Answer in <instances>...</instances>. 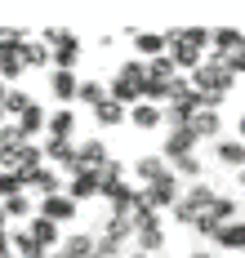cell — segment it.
<instances>
[{"mask_svg": "<svg viewBox=\"0 0 245 258\" xmlns=\"http://www.w3.org/2000/svg\"><path fill=\"white\" fill-rule=\"evenodd\" d=\"M169 36V62L178 67V72H196L205 58H210V45H214V31L210 27H174V31H165Z\"/></svg>", "mask_w": 245, "mask_h": 258, "instance_id": "1", "label": "cell"}, {"mask_svg": "<svg viewBox=\"0 0 245 258\" xmlns=\"http://www.w3.org/2000/svg\"><path fill=\"white\" fill-rule=\"evenodd\" d=\"M188 80H192V89L205 98V107H218L227 94H232V85H236V72H232V67H227V62L214 53V58H205V62H201V67H196Z\"/></svg>", "mask_w": 245, "mask_h": 258, "instance_id": "2", "label": "cell"}, {"mask_svg": "<svg viewBox=\"0 0 245 258\" xmlns=\"http://www.w3.org/2000/svg\"><path fill=\"white\" fill-rule=\"evenodd\" d=\"M107 94H111L120 107L147 103V62H143V58L120 62V67H116V76H111V85H107Z\"/></svg>", "mask_w": 245, "mask_h": 258, "instance_id": "3", "label": "cell"}, {"mask_svg": "<svg viewBox=\"0 0 245 258\" xmlns=\"http://www.w3.org/2000/svg\"><path fill=\"white\" fill-rule=\"evenodd\" d=\"M183 80L188 76L169 62V53H165V58H152V62H147V103H169Z\"/></svg>", "mask_w": 245, "mask_h": 258, "instance_id": "4", "label": "cell"}, {"mask_svg": "<svg viewBox=\"0 0 245 258\" xmlns=\"http://www.w3.org/2000/svg\"><path fill=\"white\" fill-rule=\"evenodd\" d=\"M214 201H218V191L210 187V182H192L188 191H183V201L169 209V214H174V223H183V227H196V218H201L205 209L214 205Z\"/></svg>", "mask_w": 245, "mask_h": 258, "instance_id": "5", "label": "cell"}, {"mask_svg": "<svg viewBox=\"0 0 245 258\" xmlns=\"http://www.w3.org/2000/svg\"><path fill=\"white\" fill-rule=\"evenodd\" d=\"M196 111H205V98L192 89V80H183V85L174 89V98L165 103V125H169V129L192 125V120H196Z\"/></svg>", "mask_w": 245, "mask_h": 258, "instance_id": "6", "label": "cell"}, {"mask_svg": "<svg viewBox=\"0 0 245 258\" xmlns=\"http://www.w3.org/2000/svg\"><path fill=\"white\" fill-rule=\"evenodd\" d=\"M49 49H54V72H72L76 62H81V40L67 31V27H49L45 36H40Z\"/></svg>", "mask_w": 245, "mask_h": 258, "instance_id": "7", "label": "cell"}, {"mask_svg": "<svg viewBox=\"0 0 245 258\" xmlns=\"http://www.w3.org/2000/svg\"><path fill=\"white\" fill-rule=\"evenodd\" d=\"M227 223H236V201L218 191V201H214L210 209H205L201 218H196V232H201V236H210V240H214V236H218V227H227Z\"/></svg>", "mask_w": 245, "mask_h": 258, "instance_id": "8", "label": "cell"}, {"mask_svg": "<svg viewBox=\"0 0 245 258\" xmlns=\"http://www.w3.org/2000/svg\"><path fill=\"white\" fill-rule=\"evenodd\" d=\"M196 143H201V138H196V129H192V125H178V129H169V134H165L161 156L169 160V165H178L183 156H196Z\"/></svg>", "mask_w": 245, "mask_h": 258, "instance_id": "9", "label": "cell"}, {"mask_svg": "<svg viewBox=\"0 0 245 258\" xmlns=\"http://www.w3.org/2000/svg\"><path fill=\"white\" fill-rule=\"evenodd\" d=\"M143 196H147V205L156 209H174L178 201H183V187H178V174H165L161 182H152V187H143Z\"/></svg>", "mask_w": 245, "mask_h": 258, "instance_id": "10", "label": "cell"}, {"mask_svg": "<svg viewBox=\"0 0 245 258\" xmlns=\"http://www.w3.org/2000/svg\"><path fill=\"white\" fill-rule=\"evenodd\" d=\"M40 147H45V160H54L67 178L81 169V160H76V143H72V138H45Z\"/></svg>", "mask_w": 245, "mask_h": 258, "instance_id": "11", "label": "cell"}, {"mask_svg": "<svg viewBox=\"0 0 245 258\" xmlns=\"http://www.w3.org/2000/svg\"><path fill=\"white\" fill-rule=\"evenodd\" d=\"M67 196L81 205V201H94V196H103V174L98 169H81V174H72L67 178Z\"/></svg>", "mask_w": 245, "mask_h": 258, "instance_id": "12", "label": "cell"}, {"mask_svg": "<svg viewBox=\"0 0 245 258\" xmlns=\"http://www.w3.org/2000/svg\"><path fill=\"white\" fill-rule=\"evenodd\" d=\"M94 254H98V236L94 232H72L54 249V258H94Z\"/></svg>", "mask_w": 245, "mask_h": 258, "instance_id": "13", "label": "cell"}, {"mask_svg": "<svg viewBox=\"0 0 245 258\" xmlns=\"http://www.w3.org/2000/svg\"><path fill=\"white\" fill-rule=\"evenodd\" d=\"M36 209H40L49 223H58V227L76 218V201H72L67 191H58V196H45V201H36Z\"/></svg>", "mask_w": 245, "mask_h": 258, "instance_id": "14", "label": "cell"}, {"mask_svg": "<svg viewBox=\"0 0 245 258\" xmlns=\"http://www.w3.org/2000/svg\"><path fill=\"white\" fill-rule=\"evenodd\" d=\"M165 174H174V165H169V160H165L161 152H156V156H138V160H134V178L143 182V187L161 182Z\"/></svg>", "mask_w": 245, "mask_h": 258, "instance_id": "15", "label": "cell"}, {"mask_svg": "<svg viewBox=\"0 0 245 258\" xmlns=\"http://www.w3.org/2000/svg\"><path fill=\"white\" fill-rule=\"evenodd\" d=\"M27 236L36 240V249H40V254H54L58 245H63V240H58V223H49L45 214H36V218L27 223Z\"/></svg>", "mask_w": 245, "mask_h": 258, "instance_id": "16", "label": "cell"}, {"mask_svg": "<svg viewBox=\"0 0 245 258\" xmlns=\"http://www.w3.org/2000/svg\"><path fill=\"white\" fill-rule=\"evenodd\" d=\"M130 40H134V49L143 62H152V58H165L169 53V36H156V31H130Z\"/></svg>", "mask_w": 245, "mask_h": 258, "instance_id": "17", "label": "cell"}, {"mask_svg": "<svg viewBox=\"0 0 245 258\" xmlns=\"http://www.w3.org/2000/svg\"><path fill=\"white\" fill-rule=\"evenodd\" d=\"M76 160H81V169H103L111 156H107V143L103 138H85V143H76ZM76 169V174H81Z\"/></svg>", "mask_w": 245, "mask_h": 258, "instance_id": "18", "label": "cell"}, {"mask_svg": "<svg viewBox=\"0 0 245 258\" xmlns=\"http://www.w3.org/2000/svg\"><path fill=\"white\" fill-rule=\"evenodd\" d=\"M23 72H27V62H23L18 45H5V49H0V80H5V85L14 89V80L23 76Z\"/></svg>", "mask_w": 245, "mask_h": 258, "instance_id": "19", "label": "cell"}, {"mask_svg": "<svg viewBox=\"0 0 245 258\" xmlns=\"http://www.w3.org/2000/svg\"><path fill=\"white\" fill-rule=\"evenodd\" d=\"M49 94H54L58 103H76L81 98V80L72 76V72H54L49 76Z\"/></svg>", "mask_w": 245, "mask_h": 258, "instance_id": "20", "label": "cell"}, {"mask_svg": "<svg viewBox=\"0 0 245 258\" xmlns=\"http://www.w3.org/2000/svg\"><path fill=\"white\" fill-rule=\"evenodd\" d=\"M94 120H98L103 129H116V125H125V120H130V107H120L116 98H107V103L94 107Z\"/></svg>", "mask_w": 245, "mask_h": 258, "instance_id": "21", "label": "cell"}, {"mask_svg": "<svg viewBox=\"0 0 245 258\" xmlns=\"http://www.w3.org/2000/svg\"><path fill=\"white\" fill-rule=\"evenodd\" d=\"M18 53H23V62H27V67H49V62H54V49H49L45 40H31V36L18 45Z\"/></svg>", "mask_w": 245, "mask_h": 258, "instance_id": "22", "label": "cell"}, {"mask_svg": "<svg viewBox=\"0 0 245 258\" xmlns=\"http://www.w3.org/2000/svg\"><path fill=\"white\" fill-rule=\"evenodd\" d=\"M214 156H218V165H236V169H245V143L241 138H218Z\"/></svg>", "mask_w": 245, "mask_h": 258, "instance_id": "23", "label": "cell"}, {"mask_svg": "<svg viewBox=\"0 0 245 258\" xmlns=\"http://www.w3.org/2000/svg\"><path fill=\"white\" fill-rule=\"evenodd\" d=\"M214 245H218V249H236V254H245V218L227 223V227H218Z\"/></svg>", "mask_w": 245, "mask_h": 258, "instance_id": "24", "label": "cell"}, {"mask_svg": "<svg viewBox=\"0 0 245 258\" xmlns=\"http://www.w3.org/2000/svg\"><path fill=\"white\" fill-rule=\"evenodd\" d=\"M130 125L134 129H156V125H165V111L156 103H138V107H130Z\"/></svg>", "mask_w": 245, "mask_h": 258, "instance_id": "25", "label": "cell"}, {"mask_svg": "<svg viewBox=\"0 0 245 258\" xmlns=\"http://www.w3.org/2000/svg\"><path fill=\"white\" fill-rule=\"evenodd\" d=\"M192 129H196V138H218V129H223V116H218V107H205V111H196Z\"/></svg>", "mask_w": 245, "mask_h": 258, "instance_id": "26", "label": "cell"}, {"mask_svg": "<svg viewBox=\"0 0 245 258\" xmlns=\"http://www.w3.org/2000/svg\"><path fill=\"white\" fill-rule=\"evenodd\" d=\"M27 191H40V201H45V196H58V191H63V178H58V169H49V165H45V169H40V174L27 182Z\"/></svg>", "mask_w": 245, "mask_h": 258, "instance_id": "27", "label": "cell"}, {"mask_svg": "<svg viewBox=\"0 0 245 258\" xmlns=\"http://www.w3.org/2000/svg\"><path fill=\"white\" fill-rule=\"evenodd\" d=\"M241 45H245V36L236 31V27H218V31H214V53H218V58H227V53H236Z\"/></svg>", "mask_w": 245, "mask_h": 258, "instance_id": "28", "label": "cell"}, {"mask_svg": "<svg viewBox=\"0 0 245 258\" xmlns=\"http://www.w3.org/2000/svg\"><path fill=\"white\" fill-rule=\"evenodd\" d=\"M18 129H23V138H27V143H31V138H36V134H40V129L49 134V116H45V107L36 103V107H31V111H27V116L18 120Z\"/></svg>", "mask_w": 245, "mask_h": 258, "instance_id": "29", "label": "cell"}, {"mask_svg": "<svg viewBox=\"0 0 245 258\" xmlns=\"http://www.w3.org/2000/svg\"><path fill=\"white\" fill-rule=\"evenodd\" d=\"M31 107H36V103L27 98V89H18V85H14V89L5 94V116H14V120H23Z\"/></svg>", "mask_w": 245, "mask_h": 258, "instance_id": "30", "label": "cell"}, {"mask_svg": "<svg viewBox=\"0 0 245 258\" xmlns=\"http://www.w3.org/2000/svg\"><path fill=\"white\" fill-rule=\"evenodd\" d=\"M72 129H76V111L72 107H63L49 116V138H72Z\"/></svg>", "mask_w": 245, "mask_h": 258, "instance_id": "31", "label": "cell"}, {"mask_svg": "<svg viewBox=\"0 0 245 258\" xmlns=\"http://www.w3.org/2000/svg\"><path fill=\"white\" fill-rule=\"evenodd\" d=\"M27 138H23V129H18V120H5L0 125V156H9V152H18Z\"/></svg>", "mask_w": 245, "mask_h": 258, "instance_id": "32", "label": "cell"}, {"mask_svg": "<svg viewBox=\"0 0 245 258\" xmlns=\"http://www.w3.org/2000/svg\"><path fill=\"white\" fill-rule=\"evenodd\" d=\"M111 94H107V85L103 80H81V98L76 103H85V107H98V103H107Z\"/></svg>", "mask_w": 245, "mask_h": 258, "instance_id": "33", "label": "cell"}, {"mask_svg": "<svg viewBox=\"0 0 245 258\" xmlns=\"http://www.w3.org/2000/svg\"><path fill=\"white\" fill-rule=\"evenodd\" d=\"M0 209H5V218H36V214H31V196H27V191H23V196L0 201Z\"/></svg>", "mask_w": 245, "mask_h": 258, "instance_id": "34", "label": "cell"}, {"mask_svg": "<svg viewBox=\"0 0 245 258\" xmlns=\"http://www.w3.org/2000/svg\"><path fill=\"white\" fill-rule=\"evenodd\" d=\"M27 191V182L18 178V174H9V169H0V201H9V196H23Z\"/></svg>", "mask_w": 245, "mask_h": 258, "instance_id": "35", "label": "cell"}, {"mask_svg": "<svg viewBox=\"0 0 245 258\" xmlns=\"http://www.w3.org/2000/svg\"><path fill=\"white\" fill-rule=\"evenodd\" d=\"M174 174H178V178H192V182H201L205 165H201V156H183V160L174 165Z\"/></svg>", "mask_w": 245, "mask_h": 258, "instance_id": "36", "label": "cell"}, {"mask_svg": "<svg viewBox=\"0 0 245 258\" xmlns=\"http://www.w3.org/2000/svg\"><path fill=\"white\" fill-rule=\"evenodd\" d=\"M9 240H14V254H23V258L40 254V249H36V240L27 236V227H23V232H9Z\"/></svg>", "mask_w": 245, "mask_h": 258, "instance_id": "37", "label": "cell"}, {"mask_svg": "<svg viewBox=\"0 0 245 258\" xmlns=\"http://www.w3.org/2000/svg\"><path fill=\"white\" fill-rule=\"evenodd\" d=\"M223 62H227V67H232V72H236V76H241V72H245V45H241V49H236V53H227V58H223Z\"/></svg>", "mask_w": 245, "mask_h": 258, "instance_id": "38", "label": "cell"}, {"mask_svg": "<svg viewBox=\"0 0 245 258\" xmlns=\"http://www.w3.org/2000/svg\"><path fill=\"white\" fill-rule=\"evenodd\" d=\"M192 258H214V249H196V254H192Z\"/></svg>", "mask_w": 245, "mask_h": 258, "instance_id": "39", "label": "cell"}, {"mask_svg": "<svg viewBox=\"0 0 245 258\" xmlns=\"http://www.w3.org/2000/svg\"><path fill=\"white\" fill-rule=\"evenodd\" d=\"M236 182H241V191H245V169H236Z\"/></svg>", "mask_w": 245, "mask_h": 258, "instance_id": "40", "label": "cell"}, {"mask_svg": "<svg viewBox=\"0 0 245 258\" xmlns=\"http://www.w3.org/2000/svg\"><path fill=\"white\" fill-rule=\"evenodd\" d=\"M236 129H241V143H245V116H241V125H236Z\"/></svg>", "mask_w": 245, "mask_h": 258, "instance_id": "41", "label": "cell"}, {"mask_svg": "<svg viewBox=\"0 0 245 258\" xmlns=\"http://www.w3.org/2000/svg\"><path fill=\"white\" fill-rule=\"evenodd\" d=\"M125 258H152V254H125Z\"/></svg>", "mask_w": 245, "mask_h": 258, "instance_id": "42", "label": "cell"}, {"mask_svg": "<svg viewBox=\"0 0 245 258\" xmlns=\"http://www.w3.org/2000/svg\"><path fill=\"white\" fill-rule=\"evenodd\" d=\"M31 258H54V254H31Z\"/></svg>", "mask_w": 245, "mask_h": 258, "instance_id": "43", "label": "cell"}]
</instances>
